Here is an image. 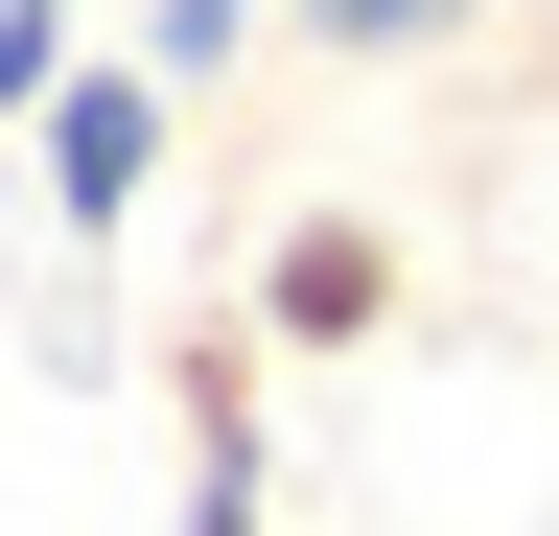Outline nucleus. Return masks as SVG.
I'll list each match as a JSON object with an SVG mask.
<instances>
[{
	"label": "nucleus",
	"mask_w": 559,
	"mask_h": 536,
	"mask_svg": "<svg viewBox=\"0 0 559 536\" xmlns=\"http://www.w3.org/2000/svg\"><path fill=\"white\" fill-rule=\"evenodd\" d=\"M257 326H280V350H373V326H396V234L373 211H304L257 257Z\"/></svg>",
	"instance_id": "3"
},
{
	"label": "nucleus",
	"mask_w": 559,
	"mask_h": 536,
	"mask_svg": "<svg viewBox=\"0 0 559 536\" xmlns=\"http://www.w3.org/2000/svg\"><path fill=\"white\" fill-rule=\"evenodd\" d=\"M164 141H187V94L140 71V47H94V71L24 117V187H47V234H140V211H164Z\"/></svg>",
	"instance_id": "1"
},
{
	"label": "nucleus",
	"mask_w": 559,
	"mask_h": 536,
	"mask_svg": "<svg viewBox=\"0 0 559 536\" xmlns=\"http://www.w3.org/2000/svg\"><path fill=\"white\" fill-rule=\"evenodd\" d=\"M70 71H94V24H70V0H0V141H24Z\"/></svg>",
	"instance_id": "6"
},
{
	"label": "nucleus",
	"mask_w": 559,
	"mask_h": 536,
	"mask_svg": "<svg viewBox=\"0 0 559 536\" xmlns=\"http://www.w3.org/2000/svg\"><path fill=\"white\" fill-rule=\"evenodd\" d=\"M280 47H326V71H443V47H489V0H280Z\"/></svg>",
	"instance_id": "4"
},
{
	"label": "nucleus",
	"mask_w": 559,
	"mask_h": 536,
	"mask_svg": "<svg viewBox=\"0 0 559 536\" xmlns=\"http://www.w3.org/2000/svg\"><path fill=\"white\" fill-rule=\"evenodd\" d=\"M117 47H140V71H164V94H234L257 47H280V0H140Z\"/></svg>",
	"instance_id": "5"
},
{
	"label": "nucleus",
	"mask_w": 559,
	"mask_h": 536,
	"mask_svg": "<svg viewBox=\"0 0 559 536\" xmlns=\"http://www.w3.org/2000/svg\"><path fill=\"white\" fill-rule=\"evenodd\" d=\"M257 350H280V326L234 303V326H187V536H280V490H257Z\"/></svg>",
	"instance_id": "2"
}]
</instances>
